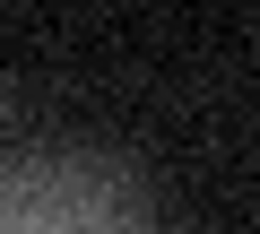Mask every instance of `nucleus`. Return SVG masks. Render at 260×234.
<instances>
[{
  "mask_svg": "<svg viewBox=\"0 0 260 234\" xmlns=\"http://www.w3.org/2000/svg\"><path fill=\"white\" fill-rule=\"evenodd\" d=\"M0 234H156V217L121 165L44 148L0 165Z\"/></svg>",
  "mask_w": 260,
  "mask_h": 234,
  "instance_id": "nucleus-1",
  "label": "nucleus"
}]
</instances>
